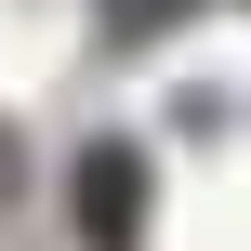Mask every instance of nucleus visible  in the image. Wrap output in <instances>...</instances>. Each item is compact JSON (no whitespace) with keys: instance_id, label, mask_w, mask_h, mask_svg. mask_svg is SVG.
<instances>
[{"instance_id":"nucleus-3","label":"nucleus","mask_w":251,"mask_h":251,"mask_svg":"<svg viewBox=\"0 0 251 251\" xmlns=\"http://www.w3.org/2000/svg\"><path fill=\"white\" fill-rule=\"evenodd\" d=\"M13 199H26V132L0 119V225H13Z\"/></svg>"},{"instance_id":"nucleus-1","label":"nucleus","mask_w":251,"mask_h":251,"mask_svg":"<svg viewBox=\"0 0 251 251\" xmlns=\"http://www.w3.org/2000/svg\"><path fill=\"white\" fill-rule=\"evenodd\" d=\"M159 225V159H146V132H93L79 159H66V238L79 251H146Z\"/></svg>"},{"instance_id":"nucleus-2","label":"nucleus","mask_w":251,"mask_h":251,"mask_svg":"<svg viewBox=\"0 0 251 251\" xmlns=\"http://www.w3.org/2000/svg\"><path fill=\"white\" fill-rule=\"evenodd\" d=\"M185 13H199V0H93V40H106V53H146V40H172Z\"/></svg>"}]
</instances>
